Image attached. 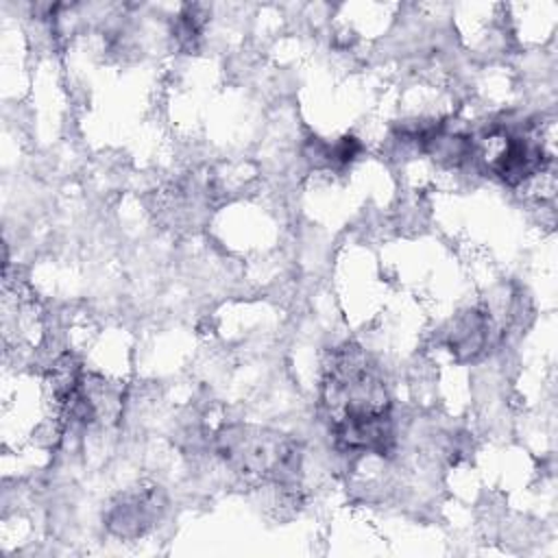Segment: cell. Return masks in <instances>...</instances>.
Returning <instances> with one entry per match:
<instances>
[{"label":"cell","instance_id":"6da1fadb","mask_svg":"<svg viewBox=\"0 0 558 558\" xmlns=\"http://www.w3.org/2000/svg\"><path fill=\"white\" fill-rule=\"evenodd\" d=\"M320 403L329 432L390 416V397L375 362L355 344L331 351L320 384Z\"/></svg>","mask_w":558,"mask_h":558},{"label":"cell","instance_id":"3957f363","mask_svg":"<svg viewBox=\"0 0 558 558\" xmlns=\"http://www.w3.org/2000/svg\"><path fill=\"white\" fill-rule=\"evenodd\" d=\"M484 157L490 172L506 185L519 187L543 174L551 163V153L545 148L538 131L493 129L484 142L475 140L473 157Z\"/></svg>","mask_w":558,"mask_h":558},{"label":"cell","instance_id":"5b68a950","mask_svg":"<svg viewBox=\"0 0 558 558\" xmlns=\"http://www.w3.org/2000/svg\"><path fill=\"white\" fill-rule=\"evenodd\" d=\"M490 316L480 310H469L451 323L447 331V344L460 360H475L484 353L490 340Z\"/></svg>","mask_w":558,"mask_h":558},{"label":"cell","instance_id":"277c9868","mask_svg":"<svg viewBox=\"0 0 558 558\" xmlns=\"http://www.w3.org/2000/svg\"><path fill=\"white\" fill-rule=\"evenodd\" d=\"M168 497L159 484L140 482L122 493H118L105 514V527L109 534L122 541H135L148 534L166 514Z\"/></svg>","mask_w":558,"mask_h":558},{"label":"cell","instance_id":"8992f818","mask_svg":"<svg viewBox=\"0 0 558 558\" xmlns=\"http://www.w3.org/2000/svg\"><path fill=\"white\" fill-rule=\"evenodd\" d=\"M203 26H205L203 7L187 4V7H183V11L179 13V17L174 22V37L179 39L181 46L192 48L196 44V39L201 37Z\"/></svg>","mask_w":558,"mask_h":558},{"label":"cell","instance_id":"7a4b0ae2","mask_svg":"<svg viewBox=\"0 0 558 558\" xmlns=\"http://www.w3.org/2000/svg\"><path fill=\"white\" fill-rule=\"evenodd\" d=\"M218 456L238 473L272 482L281 488H292L303 469V449L292 436L238 423L227 425L216 434Z\"/></svg>","mask_w":558,"mask_h":558}]
</instances>
